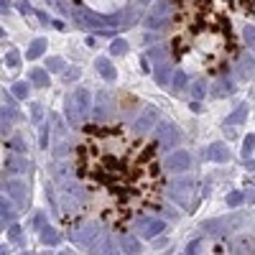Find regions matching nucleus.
<instances>
[{"instance_id":"b1692460","label":"nucleus","mask_w":255,"mask_h":255,"mask_svg":"<svg viewBox=\"0 0 255 255\" xmlns=\"http://www.w3.org/2000/svg\"><path fill=\"white\" fill-rule=\"evenodd\" d=\"M46 64H49V69H54V72H57V69H61V59H49Z\"/></svg>"},{"instance_id":"f3484780","label":"nucleus","mask_w":255,"mask_h":255,"mask_svg":"<svg viewBox=\"0 0 255 255\" xmlns=\"http://www.w3.org/2000/svg\"><path fill=\"white\" fill-rule=\"evenodd\" d=\"M125 49H128V43H125V41H120V39H115V41H113V46H110V54L120 57V54H125Z\"/></svg>"},{"instance_id":"4be33fe9","label":"nucleus","mask_w":255,"mask_h":255,"mask_svg":"<svg viewBox=\"0 0 255 255\" xmlns=\"http://www.w3.org/2000/svg\"><path fill=\"white\" fill-rule=\"evenodd\" d=\"M255 148V136H248L245 138V148H242V153H245V156H248V153Z\"/></svg>"},{"instance_id":"6e6552de","label":"nucleus","mask_w":255,"mask_h":255,"mask_svg":"<svg viewBox=\"0 0 255 255\" xmlns=\"http://www.w3.org/2000/svg\"><path fill=\"white\" fill-rule=\"evenodd\" d=\"M158 133H161V143H169V146H176V143H179V133H176V128L171 123H161Z\"/></svg>"},{"instance_id":"9b49d317","label":"nucleus","mask_w":255,"mask_h":255,"mask_svg":"<svg viewBox=\"0 0 255 255\" xmlns=\"http://www.w3.org/2000/svg\"><path fill=\"white\" fill-rule=\"evenodd\" d=\"M153 123H156V110L151 107V110H146V113L140 115V120H138V125H136V128H138V130H146V128L153 125Z\"/></svg>"},{"instance_id":"f8f14e48","label":"nucleus","mask_w":255,"mask_h":255,"mask_svg":"<svg viewBox=\"0 0 255 255\" xmlns=\"http://www.w3.org/2000/svg\"><path fill=\"white\" fill-rule=\"evenodd\" d=\"M43 49H46V41H43V39H36V41H33V46L26 51V59H39L41 54H43Z\"/></svg>"},{"instance_id":"393cba45","label":"nucleus","mask_w":255,"mask_h":255,"mask_svg":"<svg viewBox=\"0 0 255 255\" xmlns=\"http://www.w3.org/2000/svg\"><path fill=\"white\" fill-rule=\"evenodd\" d=\"M77 77H79V69H72L69 74H64V79H77Z\"/></svg>"},{"instance_id":"f257e3e1","label":"nucleus","mask_w":255,"mask_h":255,"mask_svg":"<svg viewBox=\"0 0 255 255\" xmlns=\"http://www.w3.org/2000/svg\"><path fill=\"white\" fill-rule=\"evenodd\" d=\"M74 174L87 209L110 230H125L158 209L166 189L158 143L123 123L82 128L74 146Z\"/></svg>"},{"instance_id":"423d86ee","label":"nucleus","mask_w":255,"mask_h":255,"mask_svg":"<svg viewBox=\"0 0 255 255\" xmlns=\"http://www.w3.org/2000/svg\"><path fill=\"white\" fill-rule=\"evenodd\" d=\"M77 5H87V10H99V13H107V10H118L125 5V0H74Z\"/></svg>"},{"instance_id":"aec40b11","label":"nucleus","mask_w":255,"mask_h":255,"mask_svg":"<svg viewBox=\"0 0 255 255\" xmlns=\"http://www.w3.org/2000/svg\"><path fill=\"white\" fill-rule=\"evenodd\" d=\"M242 118H245V107H237V113H235V115H232V118L227 120V125H235V123H240Z\"/></svg>"},{"instance_id":"a878e982","label":"nucleus","mask_w":255,"mask_h":255,"mask_svg":"<svg viewBox=\"0 0 255 255\" xmlns=\"http://www.w3.org/2000/svg\"><path fill=\"white\" fill-rule=\"evenodd\" d=\"M140 3H148V0H140Z\"/></svg>"},{"instance_id":"a211bd4d","label":"nucleus","mask_w":255,"mask_h":255,"mask_svg":"<svg viewBox=\"0 0 255 255\" xmlns=\"http://www.w3.org/2000/svg\"><path fill=\"white\" fill-rule=\"evenodd\" d=\"M242 36H245V41H248V46H253L255 49V26H245V28H242Z\"/></svg>"},{"instance_id":"ddd939ff","label":"nucleus","mask_w":255,"mask_h":255,"mask_svg":"<svg viewBox=\"0 0 255 255\" xmlns=\"http://www.w3.org/2000/svg\"><path fill=\"white\" fill-rule=\"evenodd\" d=\"M97 66H99V72H102V77H107V79H115V69H113V64H110L107 59H97Z\"/></svg>"},{"instance_id":"412c9836","label":"nucleus","mask_w":255,"mask_h":255,"mask_svg":"<svg viewBox=\"0 0 255 255\" xmlns=\"http://www.w3.org/2000/svg\"><path fill=\"white\" fill-rule=\"evenodd\" d=\"M5 61H8V66H10V69H16V66H18V54H16V51H8Z\"/></svg>"},{"instance_id":"f03ea898","label":"nucleus","mask_w":255,"mask_h":255,"mask_svg":"<svg viewBox=\"0 0 255 255\" xmlns=\"http://www.w3.org/2000/svg\"><path fill=\"white\" fill-rule=\"evenodd\" d=\"M255 16V0H176L169 51L184 69L222 77L240 57V20Z\"/></svg>"},{"instance_id":"39448f33","label":"nucleus","mask_w":255,"mask_h":255,"mask_svg":"<svg viewBox=\"0 0 255 255\" xmlns=\"http://www.w3.org/2000/svg\"><path fill=\"white\" fill-rule=\"evenodd\" d=\"M77 18L82 20L84 26H90V28H97V31H107V28H115V20H107L102 16H95V10H77Z\"/></svg>"},{"instance_id":"9d476101","label":"nucleus","mask_w":255,"mask_h":255,"mask_svg":"<svg viewBox=\"0 0 255 255\" xmlns=\"http://www.w3.org/2000/svg\"><path fill=\"white\" fill-rule=\"evenodd\" d=\"M207 158H212V161H227V151H225L222 143H215V146H209Z\"/></svg>"},{"instance_id":"4468645a","label":"nucleus","mask_w":255,"mask_h":255,"mask_svg":"<svg viewBox=\"0 0 255 255\" xmlns=\"http://www.w3.org/2000/svg\"><path fill=\"white\" fill-rule=\"evenodd\" d=\"M31 82L46 87V84H49V77H46V72H43V69H33V72H31Z\"/></svg>"},{"instance_id":"1a4fd4ad","label":"nucleus","mask_w":255,"mask_h":255,"mask_svg":"<svg viewBox=\"0 0 255 255\" xmlns=\"http://www.w3.org/2000/svg\"><path fill=\"white\" fill-rule=\"evenodd\" d=\"M189 163H192V158H189V153H176V156H171L169 158V169H174V171H181V169H189Z\"/></svg>"},{"instance_id":"dca6fc26","label":"nucleus","mask_w":255,"mask_h":255,"mask_svg":"<svg viewBox=\"0 0 255 255\" xmlns=\"http://www.w3.org/2000/svg\"><path fill=\"white\" fill-rule=\"evenodd\" d=\"M192 95H194L196 99L207 95V84H204V79H196V82L192 84Z\"/></svg>"},{"instance_id":"6ab92c4d","label":"nucleus","mask_w":255,"mask_h":255,"mask_svg":"<svg viewBox=\"0 0 255 255\" xmlns=\"http://www.w3.org/2000/svg\"><path fill=\"white\" fill-rule=\"evenodd\" d=\"M186 84V72L184 69H179L174 74V90H181V87Z\"/></svg>"},{"instance_id":"0eeeda50","label":"nucleus","mask_w":255,"mask_h":255,"mask_svg":"<svg viewBox=\"0 0 255 255\" xmlns=\"http://www.w3.org/2000/svg\"><path fill=\"white\" fill-rule=\"evenodd\" d=\"M69 102H72V105H77V107H74L77 113H87V110H90V92L79 87V90H77V92L72 95Z\"/></svg>"},{"instance_id":"5701e85b","label":"nucleus","mask_w":255,"mask_h":255,"mask_svg":"<svg viewBox=\"0 0 255 255\" xmlns=\"http://www.w3.org/2000/svg\"><path fill=\"white\" fill-rule=\"evenodd\" d=\"M13 92H16V97H23V95L28 92V84H26V82H18Z\"/></svg>"},{"instance_id":"7ed1b4c3","label":"nucleus","mask_w":255,"mask_h":255,"mask_svg":"<svg viewBox=\"0 0 255 255\" xmlns=\"http://www.w3.org/2000/svg\"><path fill=\"white\" fill-rule=\"evenodd\" d=\"M192 255H255V237L253 235H222L204 242H196Z\"/></svg>"},{"instance_id":"2eb2a0df","label":"nucleus","mask_w":255,"mask_h":255,"mask_svg":"<svg viewBox=\"0 0 255 255\" xmlns=\"http://www.w3.org/2000/svg\"><path fill=\"white\" fill-rule=\"evenodd\" d=\"M253 74H255V59L245 57V64H242V69H240V77H242V79H248V77H253Z\"/></svg>"},{"instance_id":"20e7f679","label":"nucleus","mask_w":255,"mask_h":255,"mask_svg":"<svg viewBox=\"0 0 255 255\" xmlns=\"http://www.w3.org/2000/svg\"><path fill=\"white\" fill-rule=\"evenodd\" d=\"M174 8H176V0H158L146 18L148 28H161L163 23H171L169 16H174Z\"/></svg>"}]
</instances>
